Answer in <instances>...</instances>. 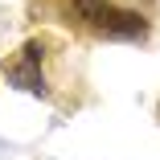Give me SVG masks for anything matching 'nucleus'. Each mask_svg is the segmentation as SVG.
Instances as JSON below:
<instances>
[{
	"label": "nucleus",
	"instance_id": "obj_1",
	"mask_svg": "<svg viewBox=\"0 0 160 160\" xmlns=\"http://www.w3.org/2000/svg\"><path fill=\"white\" fill-rule=\"evenodd\" d=\"M58 12L66 25H78L107 41H144L148 37V12L127 8L123 0H58Z\"/></svg>",
	"mask_w": 160,
	"mask_h": 160
},
{
	"label": "nucleus",
	"instance_id": "obj_2",
	"mask_svg": "<svg viewBox=\"0 0 160 160\" xmlns=\"http://www.w3.org/2000/svg\"><path fill=\"white\" fill-rule=\"evenodd\" d=\"M8 82L29 90V94H45V74H41V45L37 41H29L21 49V62H12V66H4Z\"/></svg>",
	"mask_w": 160,
	"mask_h": 160
}]
</instances>
